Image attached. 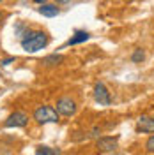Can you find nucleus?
Segmentation results:
<instances>
[{
    "instance_id": "1",
    "label": "nucleus",
    "mask_w": 154,
    "mask_h": 155,
    "mask_svg": "<svg viewBox=\"0 0 154 155\" xmlns=\"http://www.w3.org/2000/svg\"><path fill=\"white\" fill-rule=\"evenodd\" d=\"M50 42V35L43 30H29L23 37L19 39V44L23 51L27 53H37L41 49H44Z\"/></svg>"
},
{
    "instance_id": "2",
    "label": "nucleus",
    "mask_w": 154,
    "mask_h": 155,
    "mask_svg": "<svg viewBox=\"0 0 154 155\" xmlns=\"http://www.w3.org/2000/svg\"><path fill=\"white\" fill-rule=\"evenodd\" d=\"M34 120L37 122L39 125H44V124H57L58 122V113L55 107L51 106H39L34 111Z\"/></svg>"
},
{
    "instance_id": "3",
    "label": "nucleus",
    "mask_w": 154,
    "mask_h": 155,
    "mask_svg": "<svg viewBox=\"0 0 154 155\" xmlns=\"http://www.w3.org/2000/svg\"><path fill=\"white\" fill-rule=\"evenodd\" d=\"M55 109H57V113L58 115H62V116H73V115H76V102H75V99H71V97L68 95H64V97H60L57 101V104H55Z\"/></svg>"
},
{
    "instance_id": "4",
    "label": "nucleus",
    "mask_w": 154,
    "mask_h": 155,
    "mask_svg": "<svg viewBox=\"0 0 154 155\" xmlns=\"http://www.w3.org/2000/svg\"><path fill=\"white\" fill-rule=\"evenodd\" d=\"M94 101L99 106H110L112 104V95H110L106 85L101 83V81H97L96 85H94Z\"/></svg>"
},
{
    "instance_id": "5",
    "label": "nucleus",
    "mask_w": 154,
    "mask_h": 155,
    "mask_svg": "<svg viewBox=\"0 0 154 155\" xmlns=\"http://www.w3.org/2000/svg\"><path fill=\"white\" fill-rule=\"evenodd\" d=\"M29 124V115L23 113V111H14L7 116V120L4 122V127L12 129V127H27Z\"/></svg>"
},
{
    "instance_id": "6",
    "label": "nucleus",
    "mask_w": 154,
    "mask_h": 155,
    "mask_svg": "<svg viewBox=\"0 0 154 155\" xmlns=\"http://www.w3.org/2000/svg\"><path fill=\"white\" fill-rule=\"evenodd\" d=\"M119 146V137H112V136H106V137H99L96 141V148L99 152H114Z\"/></svg>"
},
{
    "instance_id": "7",
    "label": "nucleus",
    "mask_w": 154,
    "mask_h": 155,
    "mask_svg": "<svg viewBox=\"0 0 154 155\" xmlns=\"http://www.w3.org/2000/svg\"><path fill=\"white\" fill-rule=\"evenodd\" d=\"M136 130L138 132H154V118L151 116H140L136 122Z\"/></svg>"
},
{
    "instance_id": "8",
    "label": "nucleus",
    "mask_w": 154,
    "mask_h": 155,
    "mask_svg": "<svg viewBox=\"0 0 154 155\" xmlns=\"http://www.w3.org/2000/svg\"><path fill=\"white\" fill-rule=\"evenodd\" d=\"M89 37H90L89 32H85V30H76V32L73 34V37L66 42V46H76V44H82V42L89 41Z\"/></svg>"
},
{
    "instance_id": "9",
    "label": "nucleus",
    "mask_w": 154,
    "mask_h": 155,
    "mask_svg": "<svg viewBox=\"0 0 154 155\" xmlns=\"http://www.w3.org/2000/svg\"><path fill=\"white\" fill-rule=\"evenodd\" d=\"M37 11H39V14H43L46 18H55L60 12V9H58L57 5H53V4H41Z\"/></svg>"
},
{
    "instance_id": "10",
    "label": "nucleus",
    "mask_w": 154,
    "mask_h": 155,
    "mask_svg": "<svg viewBox=\"0 0 154 155\" xmlns=\"http://www.w3.org/2000/svg\"><path fill=\"white\" fill-rule=\"evenodd\" d=\"M64 62V55H58V53H53V55H48V57L43 58V65L44 67H57Z\"/></svg>"
},
{
    "instance_id": "11",
    "label": "nucleus",
    "mask_w": 154,
    "mask_h": 155,
    "mask_svg": "<svg viewBox=\"0 0 154 155\" xmlns=\"http://www.w3.org/2000/svg\"><path fill=\"white\" fill-rule=\"evenodd\" d=\"M145 60V51L142 48H136L133 53H131V62L133 64H142Z\"/></svg>"
},
{
    "instance_id": "12",
    "label": "nucleus",
    "mask_w": 154,
    "mask_h": 155,
    "mask_svg": "<svg viewBox=\"0 0 154 155\" xmlns=\"http://www.w3.org/2000/svg\"><path fill=\"white\" fill-rule=\"evenodd\" d=\"M29 30H30V28L25 25V23H18V25H16V28H14V34H16V35L21 39L25 34H27V32H29Z\"/></svg>"
},
{
    "instance_id": "13",
    "label": "nucleus",
    "mask_w": 154,
    "mask_h": 155,
    "mask_svg": "<svg viewBox=\"0 0 154 155\" xmlns=\"http://www.w3.org/2000/svg\"><path fill=\"white\" fill-rule=\"evenodd\" d=\"M53 153V150L48 148V146H37L36 148V155H51Z\"/></svg>"
},
{
    "instance_id": "14",
    "label": "nucleus",
    "mask_w": 154,
    "mask_h": 155,
    "mask_svg": "<svg viewBox=\"0 0 154 155\" xmlns=\"http://www.w3.org/2000/svg\"><path fill=\"white\" fill-rule=\"evenodd\" d=\"M145 148H147V152L154 153V136H151V137L147 139V143H145Z\"/></svg>"
},
{
    "instance_id": "15",
    "label": "nucleus",
    "mask_w": 154,
    "mask_h": 155,
    "mask_svg": "<svg viewBox=\"0 0 154 155\" xmlns=\"http://www.w3.org/2000/svg\"><path fill=\"white\" fill-rule=\"evenodd\" d=\"M14 60H16V57H7V58H4V60H0V65H9Z\"/></svg>"
},
{
    "instance_id": "16",
    "label": "nucleus",
    "mask_w": 154,
    "mask_h": 155,
    "mask_svg": "<svg viewBox=\"0 0 154 155\" xmlns=\"http://www.w3.org/2000/svg\"><path fill=\"white\" fill-rule=\"evenodd\" d=\"M32 2H34V4H39V5H41V4H46V0H32Z\"/></svg>"
},
{
    "instance_id": "17",
    "label": "nucleus",
    "mask_w": 154,
    "mask_h": 155,
    "mask_svg": "<svg viewBox=\"0 0 154 155\" xmlns=\"http://www.w3.org/2000/svg\"><path fill=\"white\" fill-rule=\"evenodd\" d=\"M4 16H5V14H4V12L0 11V23H2V19H4Z\"/></svg>"
},
{
    "instance_id": "18",
    "label": "nucleus",
    "mask_w": 154,
    "mask_h": 155,
    "mask_svg": "<svg viewBox=\"0 0 154 155\" xmlns=\"http://www.w3.org/2000/svg\"><path fill=\"white\" fill-rule=\"evenodd\" d=\"M55 2H58V4H66L68 0H55Z\"/></svg>"
},
{
    "instance_id": "19",
    "label": "nucleus",
    "mask_w": 154,
    "mask_h": 155,
    "mask_svg": "<svg viewBox=\"0 0 154 155\" xmlns=\"http://www.w3.org/2000/svg\"><path fill=\"white\" fill-rule=\"evenodd\" d=\"M51 155H58V152H55V150H53V153H51Z\"/></svg>"
},
{
    "instance_id": "20",
    "label": "nucleus",
    "mask_w": 154,
    "mask_h": 155,
    "mask_svg": "<svg viewBox=\"0 0 154 155\" xmlns=\"http://www.w3.org/2000/svg\"><path fill=\"white\" fill-rule=\"evenodd\" d=\"M2 2H5V0H0V4H2Z\"/></svg>"
}]
</instances>
